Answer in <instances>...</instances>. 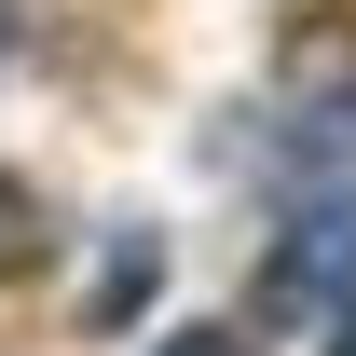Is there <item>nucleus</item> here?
<instances>
[{
	"label": "nucleus",
	"instance_id": "nucleus-1",
	"mask_svg": "<svg viewBox=\"0 0 356 356\" xmlns=\"http://www.w3.org/2000/svg\"><path fill=\"white\" fill-rule=\"evenodd\" d=\"M261 302H288V315H315V302L356 315V192L288 220V247H274V274H261Z\"/></svg>",
	"mask_w": 356,
	"mask_h": 356
},
{
	"label": "nucleus",
	"instance_id": "nucleus-4",
	"mask_svg": "<svg viewBox=\"0 0 356 356\" xmlns=\"http://www.w3.org/2000/svg\"><path fill=\"white\" fill-rule=\"evenodd\" d=\"M329 356H356V315H329Z\"/></svg>",
	"mask_w": 356,
	"mask_h": 356
},
{
	"label": "nucleus",
	"instance_id": "nucleus-2",
	"mask_svg": "<svg viewBox=\"0 0 356 356\" xmlns=\"http://www.w3.org/2000/svg\"><path fill=\"white\" fill-rule=\"evenodd\" d=\"M42 261H55V206L28 192V178H0V288H14V274H42Z\"/></svg>",
	"mask_w": 356,
	"mask_h": 356
},
{
	"label": "nucleus",
	"instance_id": "nucleus-3",
	"mask_svg": "<svg viewBox=\"0 0 356 356\" xmlns=\"http://www.w3.org/2000/svg\"><path fill=\"white\" fill-rule=\"evenodd\" d=\"M165 356H261L247 329H165Z\"/></svg>",
	"mask_w": 356,
	"mask_h": 356
}]
</instances>
